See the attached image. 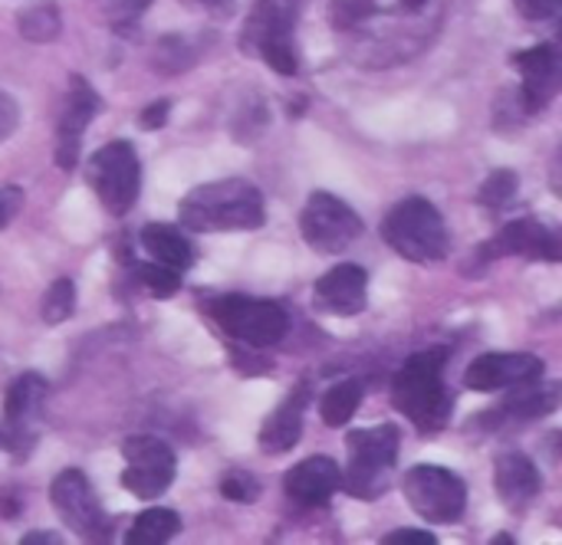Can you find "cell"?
Instances as JSON below:
<instances>
[{
    "mask_svg": "<svg viewBox=\"0 0 562 545\" xmlns=\"http://www.w3.org/2000/svg\"><path fill=\"white\" fill-rule=\"evenodd\" d=\"M72 309H76V286H72V280H56L46 289L43 306H40L43 322L46 326H59V322H66L72 316Z\"/></svg>",
    "mask_w": 562,
    "mask_h": 545,
    "instance_id": "cell-27",
    "label": "cell"
},
{
    "mask_svg": "<svg viewBox=\"0 0 562 545\" xmlns=\"http://www.w3.org/2000/svg\"><path fill=\"white\" fill-rule=\"evenodd\" d=\"M300 234L319 253H339L362 237L359 214L336 194L316 191L300 211Z\"/></svg>",
    "mask_w": 562,
    "mask_h": 545,
    "instance_id": "cell-11",
    "label": "cell"
},
{
    "mask_svg": "<svg viewBox=\"0 0 562 545\" xmlns=\"http://www.w3.org/2000/svg\"><path fill=\"white\" fill-rule=\"evenodd\" d=\"M300 7H303V0H257L244 23L240 49L260 56L280 76H296V69H300V56H296Z\"/></svg>",
    "mask_w": 562,
    "mask_h": 545,
    "instance_id": "cell-4",
    "label": "cell"
},
{
    "mask_svg": "<svg viewBox=\"0 0 562 545\" xmlns=\"http://www.w3.org/2000/svg\"><path fill=\"white\" fill-rule=\"evenodd\" d=\"M359 405H362V385H359V382L346 378V382L333 385V388L323 395V401H319L323 424H329V428H342V424H349V421H352V415L359 411Z\"/></svg>",
    "mask_w": 562,
    "mask_h": 545,
    "instance_id": "cell-25",
    "label": "cell"
},
{
    "mask_svg": "<svg viewBox=\"0 0 562 545\" xmlns=\"http://www.w3.org/2000/svg\"><path fill=\"white\" fill-rule=\"evenodd\" d=\"M138 243H142V250H145L155 263L171 266V270H178V273H184V270L194 263L191 243H188L175 227H168V224H148V227H142Z\"/></svg>",
    "mask_w": 562,
    "mask_h": 545,
    "instance_id": "cell-22",
    "label": "cell"
},
{
    "mask_svg": "<svg viewBox=\"0 0 562 545\" xmlns=\"http://www.w3.org/2000/svg\"><path fill=\"white\" fill-rule=\"evenodd\" d=\"M501 257H527V260L557 263L562 257V243L547 224L533 217H520V220H510L504 230H497L494 240L481 247V260H501Z\"/></svg>",
    "mask_w": 562,
    "mask_h": 545,
    "instance_id": "cell-16",
    "label": "cell"
},
{
    "mask_svg": "<svg viewBox=\"0 0 562 545\" xmlns=\"http://www.w3.org/2000/svg\"><path fill=\"white\" fill-rule=\"evenodd\" d=\"M49 500H53L59 520L82 543H105L112 536V520L102 510V503L82 470H63L49 487Z\"/></svg>",
    "mask_w": 562,
    "mask_h": 545,
    "instance_id": "cell-10",
    "label": "cell"
},
{
    "mask_svg": "<svg viewBox=\"0 0 562 545\" xmlns=\"http://www.w3.org/2000/svg\"><path fill=\"white\" fill-rule=\"evenodd\" d=\"M402 434L395 424L379 428H359L349 431L346 451H349V470L342 477V490L356 500H375L389 490L395 461H398Z\"/></svg>",
    "mask_w": 562,
    "mask_h": 545,
    "instance_id": "cell-5",
    "label": "cell"
},
{
    "mask_svg": "<svg viewBox=\"0 0 562 545\" xmlns=\"http://www.w3.org/2000/svg\"><path fill=\"white\" fill-rule=\"evenodd\" d=\"M510 391H514V395L504 401V415L527 418V421H530V418H543V415L557 411V401H560L557 388L543 385L540 378L524 382V385H514Z\"/></svg>",
    "mask_w": 562,
    "mask_h": 545,
    "instance_id": "cell-23",
    "label": "cell"
},
{
    "mask_svg": "<svg viewBox=\"0 0 562 545\" xmlns=\"http://www.w3.org/2000/svg\"><path fill=\"white\" fill-rule=\"evenodd\" d=\"M448 13V0H333L329 20L356 66L385 69L425 53Z\"/></svg>",
    "mask_w": 562,
    "mask_h": 545,
    "instance_id": "cell-1",
    "label": "cell"
},
{
    "mask_svg": "<svg viewBox=\"0 0 562 545\" xmlns=\"http://www.w3.org/2000/svg\"><path fill=\"white\" fill-rule=\"evenodd\" d=\"M402 493L408 507L435 526H451L464 516L468 510V487L458 474L435 467V464H418L402 477Z\"/></svg>",
    "mask_w": 562,
    "mask_h": 545,
    "instance_id": "cell-8",
    "label": "cell"
},
{
    "mask_svg": "<svg viewBox=\"0 0 562 545\" xmlns=\"http://www.w3.org/2000/svg\"><path fill=\"white\" fill-rule=\"evenodd\" d=\"M517 188H520V178H517V171H510V168H501V171H494L484 184H481V194H477V201L484 204V207H504V204H510L514 201V194H517Z\"/></svg>",
    "mask_w": 562,
    "mask_h": 545,
    "instance_id": "cell-29",
    "label": "cell"
},
{
    "mask_svg": "<svg viewBox=\"0 0 562 545\" xmlns=\"http://www.w3.org/2000/svg\"><path fill=\"white\" fill-rule=\"evenodd\" d=\"M184 3H191V7H221L227 0H184Z\"/></svg>",
    "mask_w": 562,
    "mask_h": 545,
    "instance_id": "cell-38",
    "label": "cell"
},
{
    "mask_svg": "<svg viewBox=\"0 0 562 545\" xmlns=\"http://www.w3.org/2000/svg\"><path fill=\"white\" fill-rule=\"evenodd\" d=\"M313 299L319 313L329 316H359L369 303V276L356 263H339L316 280Z\"/></svg>",
    "mask_w": 562,
    "mask_h": 545,
    "instance_id": "cell-18",
    "label": "cell"
},
{
    "mask_svg": "<svg viewBox=\"0 0 562 545\" xmlns=\"http://www.w3.org/2000/svg\"><path fill=\"white\" fill-rule=\"evenodd\" d=\"M135 276H138V283L151 293V296H158V299H168V296H175L178 289H181V273L178 270H171V266H161V263H138L135 266Z\"/></svg>",
    "mask_w": 562,
    "mask_h": 545,
    "instance_id": "cell-28",
    "label": "cell"
},
{
    "mask_svg": "<svg viewBox=\"0 0 562 545\" xmlns=\"http://www.w3.org/2000/svg\"><path fill=\"white\" fill-rule=\"evenodd\" d=\"M494 487H497V497L510 510H527L540 493V470L520 451L501 454L497 464H494Z\"/></svg>",
    "mask_w": 562,
    "mask_h": 545,
    "instance_id": "cell-20",
    "label": "cell"
},
{
    "mask_svg": "<svg viewBox=\"0 0 562 545\" xmlns=\"http://www.w3.org/2000/svg\"><path fill=\"white\" fill-rule=\"evenodd\" d=\"M59 13L53 3H43V7H26L20 13V33L33 43H46V39H56L59 36Z\"/></svg>",
    "mask_w": 562,
    "mask_h": 545,
    "instance_id": "cell-26",
    "label": "cell"
},
{
    "mask_svg": "<svg viewBox=\"0 0 562 545\" xmlns=\"http://www.w3.org/2000/svg\"><path fill=\"white\" fill-rule=\"evenodd\" d=\"M89 188L102 201L109 214H128L142 191V164L132 141H109L102 145L86 168Z\"/></svg>",
    "mask_w": 562,
    "mask_h": 545,
    "instance_id": "cell-9",
    "label": "cell"
},
{
    "mask_svg": "<svg viewBox=\"0 0 562 545\" xmlns=\"http://www.w3.org/2000/svg\"><path fill=\"white\" fill-rule=\"evenodd\" d=\"M148 7H151V0H115V16L122 23H128V20H138Z\"/></svg>",
    "mask_w": 562,
    "mask_h": 545,
    "instance_id": "cell-35",
    "label": "cell"
},
{
    "mask_svg": "<svg viewBox=\"0 0 562 545\" xmlns=\"http://www.w3.org/2000/svg\"><path fill=\"white\" fill-rule=\"evenodd\" d=\"M23 211V191L20 188H0V230L16 220Z\"/></svg>",
    "mask_w": 562,
    "mask_h": 545,
    "instance_id": "cell-32",
    "label": "cell"
},
{
    "mask_svg": "<svg viewBox=\"0 0 562 545\" xmlns=\"http://www.w3.org/2000/svg\"><path fill=\"white\" fill-rule=\"evenodd\" d=\"M46 401V378L36 372H23L3 398V424H0V444L3 451L26 457L30 447L36 444V418Z\"/></svg>",
    "mask_w": 562,
    "mask_h": 545,
    "instance_id": "cell-13",
    "label": "cell"
},
{
    "mask_svg": "<svg viewBox=\"0 0 562 545\" xmlns=\"http://www.w3.org/2000/svg\"><path fill=\"white\" fill-rule=\"evenodd\" d=\"M306 401H310V385L293 388L286 395V401L263 421V428H260V451L263 454H286L296 447V441L303 438Z\"/></svg>",
    "mask_w": 562,
    "mask_h": 545,
    "instance_id": "cell-21",
    "label": "cell"
},
{
    "mask_svg": "<svg viewBox=\"0 0 562 545\" xmlns=\"http://www.w3.org/2000/svg\"><path fill=\"white\" fill-rule=\"evenodd\" d=\"M517 69H520V112L524 115H540L560 92V53L553 43H537L524 53L514 56Z\"/></svg>",
    "mask_w": 562,
    "mask_h": 545,
    "instance_id": "cell-14",
    "label": "cell"
},
{
    "mask_svg": "<svg viewBox=\"0 0 562 545\" xmlns=\"http://www.w3.org/2000/svg\"><path fill=\"white\" fill-rule=\"evenodd\" d=\"M211 316L231 339H237L250 349H273L290 329V316L280 303L240 296V293L214 299Z\"/></svg>",
    "mask_w": 562,
    "mask_h": 545,
    "instance_id": "cell-7",
    "label": "cell"
},
{
    "mask_svg": "<svg viewBox=\"0 0 562 545\" xmlns=\"http://www.w3.org/2000/svg\"><path fill=\"white\" fill-rule=\"evenodd\" d=\"M178 533H181V516H178L175 510L155 507V510H145V513H142V516L132 523V530H128L125 543L128 545H165V543H171Z\"/></svg>",
    "mask_w": 562,
    "mask_h": 545,
    "instance_id": "cell-24",
    "label": "cell"
},
{
    "mask_svg": "<svg viewBox=\"0 0 562 545\" xmlns=\"http://www.w3.org/2000/svg\"><path fill=\"white\" fill-rule=\"evenodd\" d=\"M543 359L530 352H487L468 365V388L471 391H504L543 375Z\"/></svg>",
    "mask_w": 562,
    "mask_h": 545,
    "instance_id": "cell-17",
    "label": "cell"
},
{
    "mask_svg": "<svg viewBox=\"0 0 562 545\" xmlns=\"http://www.w3.org/2000/svg\"><path fill=\"white\" fill-rule=\"evenodd\" d=\"M283 487H286V497H290L293 507L319 510V507H326L336 497V490H342V474H339L336 461H329V457H310V461L296 464L286 474Z\"/></svg>",
    "mask_w": 562,
    "mask_h": 545,
    "instance_id": "cell-19",
    "label": "cell"
},
{
    "mask_svg": "<svg viewBox=\"0 0 562 545\" xmlns=\"http://www.w3.org/2000/svg\"><path fill=\"white\" fill-rule=\"evenodd\" d=\"M16 128V102L0 92V138H7Z\"/></svg>",
    "mask_w": 562,
    "mask_h": 545,
    "instance_id": "cell-36",
    "label": "cell"
},
{
    "mask_svg": "<svg viewBox=\"0 0 562 545\" xmlns=\"http://www.w3.org/2000/svg\"><path fill=\"white\" fill-rule=\"evenodd\" d=\"M33 543H59L53 533H30V536H23V545H33Z\"/></svg>",
    "mask_w": 562,
    "mask_h": 545,
    "instance_id": "cell-37",
    "label": "cell"
},
{
    "mask_svg": "<svg viewBox=\"0 0 562 545\" xmlns=\"http://www.w3.org/2000/svg\"><path fill=\"white\" fill-rule=\"evenodd\" d=\"M122 457H125L122 484L132 497L155 500L175 484L178 461H175V451L161 438L135 434L122 444Z\"/></svg>",
    "mask_w": 562,
    "mask_h": 545,
    "instance_id": "cell-12",
    "label": "cell"
},
{
    "mask_svg": "<svg viewBox=\"0 0 562 545\" xmlns=\"http://www.w3.org/2000/svg\"><path fill=\"white\" fill-rule=\"evenodd\" d=\"M382 237L398 257H405L412 263H438L448 253L445 217L425 197L398 201L382 224Z\"/></svg>",
    "mask_w": 562,
    "mask_h": 545,
    "instance_id": "cell-6",
    "label": "cell"
},
{
    "mask_svg": "<svg viewBox=\"0 0 562 545\" xmlns=\"http://www.w3.org/2000/svg\"><path fill=\"white\" fill-rule=\"evenodd\" d=\"M221 493L234 503H257L260 497V484L254 474H244V470H231L224 480H221Z\"/></svg>",
    "mask_w": 562,
    "mask_h": 545,
    "instance_id": "cell-30",
    "label": "cell"
},
{
    "mask_svg": "<svg viewBox=\"0 0 562 545\" xmlns=\"http://www.w3.org/2000/svg\"><path fill=\"white\" fill-rule=\"evenodd\" d=\"M514 3H517L520 16H527V20H537V23H543V20H553L562 7V0H514Z\"/></svg>",
    "mask_w": 562,
    "mask_h": 545,
    "instance_id": "cell-31",
    "label": "cell"
},
{
    "mask_svg": "<svg viewBox=\"0 0 562 545\" xmlns=\"http://www.w3.org/2000/svg\"><path fill=\"white\" fill-rule=\"evenodd\" d=\"M448 349H422L415 352L392 378V405L405 415L422 434L445 431L451 418V395L445 388Z\"/></svg>",
    "mask_w": 562,
    "mask_h": 545,
    "instance_id": "cell-3",
    "label": "cell"
},
{
    "mask_svg": "<svg viewBox=\"0 0 562 545\" xmlns=\"http://www.w3.org/2000/svg\"><path fill=\"white\" fill-rule=\"evenodd\" d=\"M99 109H102V102H99L95 89L82 76H72L69 89H66V99H63V109H59V122H56V164L63 171L76 168L82 132L95 118Z\"/></svg>",
    "mask_w": 562,
    "mask_h": 545,
    "instance_id": "cell-15",
    "label": "cell"
},
{
    "mask_svg": "<svg viewBox=\"0 0 562 545\" xmlns=\"http://www.w3.org/2000/svg\"><path fill=\"white\" fill-rule=\"evenodd\" d=\"M438 540L425 530H395L385 536V545H435Z\"/></svg>",
    "mask_w": 562,
    "mask_h": 545,
    "instance_id": "cell-34",
    "label": "cell"
},
{
    "mask_svg": "<svg viewBox=\"0 0 562 545\" xmlns=\"http://www.w3.org/2000/svg\"><path fill=\"white\" fill-rule=\"evenodd\" d=\"M168 112H171L168 99H158V102H151L148 109H142V115H138V128H145V132H155V128H161V125L168 122Z\"/></svg>",
    "mask_w": 562,
    "mask_h": 545,
    "instance_id": "cell-33",
    "label": "cell"
},
{
    "mask_svg": "<svg viewBox=\"0 0 562 545\" xmlns=\"http://www.w3.org/2000/svg\"><path fill=\"white\" fill-rule=\"evenodd\" d=\"M263 194L244 178H224L188 191L178 207V220L194 234H227L263 227Z\"/></svg>",
    "mask_w": 562,
    "mask_h": 545,
    "instance_id": "cell-2",
    "label": "cell"
}]
</instances>
